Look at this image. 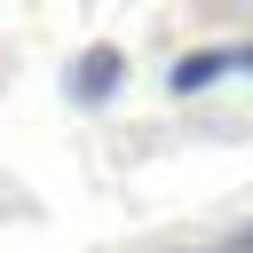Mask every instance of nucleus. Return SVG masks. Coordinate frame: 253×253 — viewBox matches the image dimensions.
<instances>
[{
  "mask_svg": "<svg viewBox=\"0 0 253 253\" xmlns=\"http://www.w3.org/2000/svg\"><path fill=\"white\" fill-rule=\"evenodd\" d=\"M221 71H237V55H229V47H190V55L174 63V95H198V87H213Z\"/></svg>",
  "mask_w": 253,
  "mask_h": 253,
  "instance_id": "f257e3e1",
  "label": "nucleus"
},
{
  "mask_svg": "<svg viewBox=\"0 0 253 253\" xmlns=\"http://www.w3.org/2000/svg\"><path fill=\"white\" fill-rule=\"evenodd\" d=\"M111 87H119V47H87L79 71H71V95H79V103H103Z\"/></svg>",
  "mask_w": 253,
  "mask_h": 253,
  "instance_id": "f03ea898",
  "label": "nucleus"
},
{
  "mask_svg": "<svg viewBox=\"0 0 253 253\" xmlns=\"http://www.w3.org/2000/svg\"><path fill=\"white\" fill-rule=\"evenodd\" d=\"M237 71H253V47H237Z\"/></svg>",
  "mask_w": 253,
  "mask_h": 253,
  "instance_id": "20e7f679",
  "label": "nucleus"
},
{
  "mask_svg": "<svg viewBox=\"0 0 253 253\" xmlns=\"http://www.w3.org/2000/svg\"><path fill=\"white\" fill-rule=\"evenodd\" d=\"M229 245H237V253H253V229H237V237H229Z\"/></svg>",
  "mask_w": 253,
  "mask_h": 253,
  "instance_id": "7ed1b4c3",
  "label": "nucleus"
},
{
  "mask_svg": "<svg viewBox=\"0 0 253 253\" xmlns=\"http://www.w3.org/2000/svg\"><path fill=\"white\" fill-rule=\"evenodd\" d=\"M221 253H237V245H221Z\"/></svg>",
  "mask_w": 253,
  "mask_h": 253,
  "instance_id": "39448f33",
  "label": "nucleus"
}]
</instances>
